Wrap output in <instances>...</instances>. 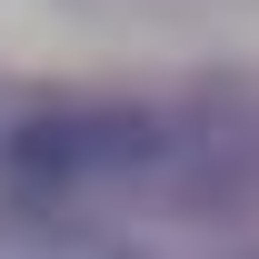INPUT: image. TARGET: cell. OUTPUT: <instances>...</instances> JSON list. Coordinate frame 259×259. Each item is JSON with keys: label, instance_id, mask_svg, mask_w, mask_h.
<instances>
[{"label": "cell", "instance_id": "cell-1", "mask_svg": "<svg viewBox=\"0 0 259 259\" xmlns=\"http://www.w3.org/2000/svg\"><path fill=\"white\" fill-rule=\"evenodd\" d=\"M150 160H169V130L150 110H40V120H20L0 140L10 190H30V199L90 190V180H130Z\"/></svg>", "mask_w": 259, "mask_h": 259}, {"label": "cell", "instance_id": "cell-2", "mask_svg": "<svg viewBox=\"0 0 259 259\" xmlns=\"http://www.w3.org/2000/svg\"><path fill=\"white\" fill-rule=\"evenodd\" d=\"M0 259H130V249L70 220H0Z\"/></svg>", "mask_w": 259, "mask_h": 259}]
</instances>
